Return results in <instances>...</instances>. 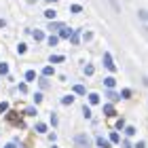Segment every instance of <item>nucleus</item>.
I'll use <instances>...</instances> for the list:
<instances>
[{
	"label": "nucleus",
	"mask_w": 148,
	"mask_h": 148,
	"mask_svg": "<svg viewBox=\"0 0 148 148\" xmlns=\"http://www.w3.org/2000/svg\"><path fill=\"white\" fill-rule=\"evenodd\" d=\"M104 66H106V68H108L110 72L116 70V66L112 64V55H110V53H104Z\"/></svg>",
	"instance_id": "f257e3e1"
},
{
	"label": "nucleus",
	"mask_w": 148,
	"mask_h": 148,
	"mask_svg": "<svg viewBox=\"0 0 148 148\" xmlns=\"http://www.w3.org/2000/svg\"><path fill=\"white\" fill-rule=\"evenodd\" d=\"M74 140H76V144H80L83 148H89V144H91V140L87 138V136H83V133H80V136H76Z\"/></svg>",
	"instance_id": "f03ea898"
},
{
	"label": "nucleus",
	"mask_w": 148,
	"mask_h": 148,
	"mask_svg": "<svg viewBox=\"0 0 148 148\" xmlns=\"http://www.w3.org/2000/svg\"><path fill=\"white\" fill-rule=\"evenodd\" d=\"M95 142H97V146H99V148H110V144H112L110 140H106L104 136H97V140H95Z\"/></svg>",
	"instance_id": "7ed1b4c3"
},
{
	"label": "nucleus",
	"mask_w": 148,
	"mask_h": 148,
	"mask_svg": "<svg viewBox=\"0 0 148 148\" xmlns=\"http://www.w3.org/2000/svg\"><path fill=\"white\" fill-rule=\"evenodd\" d=\"M72 34H74V32H72V30H68L66 25L62 28V32H59V36H62V38H72Z\"/></svg>",
	"instance_id": "20e7f679"
},
{
	"label": "nucleus",
	"mask_w": 148,
	"mask_h": 148,
	"mask_svg": "<svg viewBox=\"0 0 148 148\" xmlns=\"http://www.w3.org/2000/svg\"><path fill=\"white\" fill-rule=\"evenodd\" d=\"M45 17H47V19H55V17H57V11H55V9H47V11H45Z\"/></svg>",
	"instance_id": "39448f33"
},
{
	"label": "nucleus",
	"mask_w": 148,
	"mask_h": 148,
	"mask_svg": "<svg viewBox=\"0 0 148 148\" xmlns=\"http://www.w3.org/2000/svg\"><path fill=\"white\" fill-rule=\"evenodd\" d=\"M74 93H78V95H87V89L83 85H74Z\"/></svg>",
	"instance_id": "423d86ee"
},
{
	"label": "nucleus",
	"mask_w": 148,
	"mask_h": 148,
	"mask_svg": "<svg viewBox=\"0 0 148 148\" xmlns=\"http://www.w3.org/2000/svg\"><path fill=\"white\" fill-rule=\"evenodd\" d=\"M106 97H110V99H112V102H119V99H121V95H119V93H114L112 89H110L108 93H106Z\"/></svg>",
	"instance_id": "0eeeda50"
},
{
	"label": "nucleus",
	"mask_w": 148,
	"mask_h": 148,
	"mask_svg": "<svg viewBox=\"0 0 148 148\" xmlns=\"http://www.w3.org/2000/svg\"><path fill=\"white\" fill-rule=\"evenodd\" d=\"M104 83H106V87H108V89H112V87L116 85V80H114L112 76H108V78H104Z\"/></svg>",
	"instance_id": "6e6552de"
},
{
	"label": "nucleus",
	"mask_w": 148,
	"mask_h": 148,
	"mask_svg": "<svg viewBox=\"0 0 148 148\" xmlns=\"http://www.w3.org/2000/svg\"><path fill=\"white\" fill-rule=\"evenodd\" d=\"M110 142H112V144H119V142H121V138H119V133H116V131H112V133H110Z\"/></svg>",
	"instance_id": "1a4fd4ad"
},
{
	"label": "nucleus",
	"mask_w": 148,
	"mask_h": 148,
	"mask_svg": "<svg viewBox=\"0 0 148 148\" xmlns=\"http://www.w3.org/2000/svg\"><path fill=\"white\" fill-rule=\"evenodd\" d=\"M99 102V95L97 93H89V104H97Z\"/></svg>",
	"instance_id": "9d476101"
},
{
	"label": "nucleus",
	"mask_w": 148,
	"mask_h": 148,
	"mask_svg": "<svg viewBox=\"0 0 148 148\" xmlns=\"http://www.w3.org/2000/svg\"><path fill=\"white\" fill-rule=\"evenodd\" d=\"M47 40H49V45H51V47H55V45L59 42V36H53V34H51V36L47 38Z\"/></svg>",
	"instance_id": "9b49d317"
},
{
	"label": "nucleus",
	"mask_w": 148,
	"mask_h": 148,
	"mask_svg": "<svg viewBox=\"0 0 148 148\" xmlns=\"http://www.w3.org/2000/svg\"><path fill=\"white\" fill-rule=\"evenodd\" d=\"M72 102H74V97H72V95H66V97H62V104H64V106H70Z\"/></svg>",
	"instance_id": "f8f14e48"
},
{
	"label": "nucleus",
	"mask_w": 148,
	"mask_h": 148,
	"mask_svg": "<svg viewBox=\"0 0 148 148\" xmlns=\"http://www.w3.org/2000/svg\"><path fill=\"white\" fill-rule=\"evenodd\" d=\"M62 28H64V23H53V21L49 23V30H51V32H53V30H62Z\"/></svg>",
	"instance_id": "ddd939ff"
},
{
	"label": "nucleus",
	"mask_w": 148,
	"mask_h": 148,
	"mask_svg": "<svg viewBox=\"0 0 148 148\" xmlns=\"http://www.w3.org/2000/svg\"><path fill=\"white\" fill-rule=\"evenodd\" d=\"M64 59H66L64 55H51V62L53 64H59V62H64Z\"/></svg>",
	"instance_id": "4468645a"
},
{
	"label": "nucleus",
	"mask_w": 148,
	"mask_h": 148,
	"mask_svg": "<svg viewBox=\"0 0 148 148\" xmlns=\"http://www.w3.org/2000/svg\"><path fill=\"white\" fill-rule=\"evenodd\" d=\"M42 74H45V76H53V68H51V66H45V68H42Z\"/></svg>",
	"instance_id": "2eb2a0df"
},
{
	"label": "nucleus",
	"mask_w": 148,
	"mask_h": 148,
	"mask_svg": "<svg viewBox=\"0 0 148 148\" xmlns=\"http://www.w3.org/2000/svg\"><path fill=\"white\" fill-rule=\"evenodd\" d=\"M34 78H36V72H32V70L25 72V80H34Z\"/></svg>",
	"instance_id": "dca6fc26"
},
{
	"label": "nucleus",
	"mask_w": 148,
	"mask_h": 148,
	"mask_svg": "<svg viewBox=\"0 0 148 148\" xmlns=\"http://www.w3.org/2000/svg\"><path fill=\"white\" fill-rule=\"evenodd\" d=\"M36 131H38V133H45V131H47V125H45V123H38V125H36Z\"/></svg>",
	"instance_id": "f3484780"
},
{
	"label": "nucleus",
	"mask_w": 148,
	"mask_h": 148,
	"mask_svg": "<svg viewBox=\"0 0 148 148\" xmlns=\"http://www.w3.org/2000/svg\"><path fill=\"white\" fill-rule=\"evenodd\" d=\"M104 112H106V114H114V108H112V104H106V106H104Z\"/></svg>",
	"instance_id": "a211bd4d"
},
{
	"label": "nucleus",
	"mask_w": 148,
	"mask_h": 148,
	"mask_svg": "<svg viewBox=\"0 0 148 148\" xmlns=\"http://www.w3.org/2000/svg\"><path fill=\"white\" fill-rule=\"evenodd\" d=\"M93 72H95V68H93V66H85V74H87V76H91Z\"/></svg>",
	"instance_id": "6ab92c4d"
},
{
	"label": "nucleus",
	"mask_w": 148,
	"mask_h": 148,
	"mask_svg": "<svg viewBox=\"0 0 148 148\" xmlns=\"http://www.w3.org/2000/svg\"><path fill=\"white\" fill-rule=\"evenodd\" d=\"M70 11H72V13H80V11H83V6H80V4H72Z\"/></svg>",
	"instance_id": "aec40b11"
},
{
	"label": "nucleus",
	"mask_w": 148,
	"mask_h": 148,
	"mask_svg": "<svg viewBox=\"0 0 148 148\" xmlns=\"http://www.w3.org/2000/svg\"><path fill=\"white\" fill-rule=\"evenodd\" d=\"M121 97H123V99L131 97V91H129V89H123V91H121Z\"/></svg>",
	"instance_id": "412c9836"
},
{
	"label": "nucleus",
	"mask_w": 148,
	"mask_h": 148,
	"mask_svg": "<svg viewBox=\"0 0 148 148\" xmlns=\"http://www.w3.org/2000/svg\"><path fill=\"white\" fill-rule=\"evenodd\" d=\"M34 38H36V40H45V34H42L40 30H36V32H34Z\"/></svg>",
	"instance_id": "4be33fe9"
},
{
	"label": "nucleus",
	"mask_w": 148,
	"mask_h": 148,
	"mask_svg": "<svg viewBox=\"0 0 148 148\" xmlns=\"http://www.w3.org/2000/svg\"><path fill=\"white\" fill-rule=\"evenodd\" d=\"M0 74H9V66L6 64H0Z\"/></svg>",
	"instance_id": "5701e85b"
},
{
	"label": "nucleus",
	"mask_w": 148,
	"mask_h": 148,
	"mask_svg": "<svg viewBox=\"0 0 148 148\" xmlns=\"http://www.w3.org/2000/svg\"><path fill=\"white\" fill-rule=\"evenodd\" d=\"M83 114L87 119H91V108H89V106H85V108H83Z\"/></svg>",
	"instance_id": "b1692460"
},
{
	"label": "nucleus",
	"mask_w": 148,
	"mask_h": 148,
	"mask_svg": "<svg viewBox=\"0 0 148 148\" xmlns=\"http://www.w3.org/2000/svg\"><path fill=\"white\" fill-rule=\"evenodd\" d=\"M6 110H9V104H6V102H2V104H0V114H2V112H6Z\"/></svg>",
	"instance_id": "393cba45"
},
{
	"label": "nucleus",
	"mask_w": 148,
	"mask_h": 148,
	"mask_svg": "<svg viewBox=\"0 0 148 148\" xmlns=\"http://www.w3.org/2000/svg\"><path fill=\"white\" fill-rule=\"evenodd\" d=\"M25 49H28V47H25L23 42H19V47H17V53H25Z\"/></svg>",
	"instance_id": "a878e982"
},
{
	"label": "nucleus",
	"mask_w": 148,
	"mask_h": 148,
	"mask_svg": "<svg viewBox=\"0 0 148 148\" xmlns=\"http://www.w3.org/2000/svg\"><path fill=\"white\" fill-rule=\"evenodd\" d=\"M125 133H127V136H133V133H136V127H127Z\"/></svg>",
	"instance_id": "bb28decb"
},
{
	"label": "nucleus",
	"mask_w": 148,
	"mask_h": 148,
	"mask_svg": "<svg viewBox=\"0 0 148 148\" xmlns=\"http://www.w3.org/2000/svg\"><path fill=\"white\" fill-rule=\"evenodd\" d=\"M34 99H36V104H38V102H42V93H36Z\"/></svg>",
	"instance_id": "cd10ccee"
},
{
	"label": "nucleus",
	"mask_w": 148,
	"mask_h": 148,
	"mask_svg": "<svg viewBox=\"0 0 148 148\" xmlns=\"http://www.w3.org/2000/svg\"><path fill=\"white\" fill-rule=\"evenodd\" d=\"M140 15H142V17H148V13H146V11H142V13H140Z\"/></svg>",
	"instance_id": "c85d7f7f"
},
{
	"label": "nucleus",
	"mask_w": 148,
	"mask_h": 148,
	"mask_svg": "<svg viewBox=\"0 0 148 148\" xmlns=\"http://www.w3.org/2000/svg\"><path fill=\"white\" fill-rule=\"evenodd\" d=\"M6 148H15V146H13V144H9V146H6Z\"/></svg>",
	"instance_id": "c756f323"
},
{
	"label": "nucleus",
	"mask_w": 148,
	"mask_h": 148,
	"mask_svg": "<svg viewBox=\"0 0 148 148\" xmlns=\"http://www.w3.org/2000/svg\"><path fill=\"white\" fill-rule=\"evenodd\" d=\"M47 2H57V0H47Z\"/></svg>",
	"instance_id": "7c9ffc66"
},
{
	"label": "nucleus",
	"mask_w": 148,
	"mask_h": 148,
	"mask_svg": "<svg viewBox=\"0 0 148 148\" xmlns=\"http://www.w3.org/2000/svg\"><path fill=\"white\" fill-rule=\"evenodd\" d=\"M53 148H55V146H53Z\"/></svg>",
	"instance_id": "2f4dec72"
}]
</instances>
